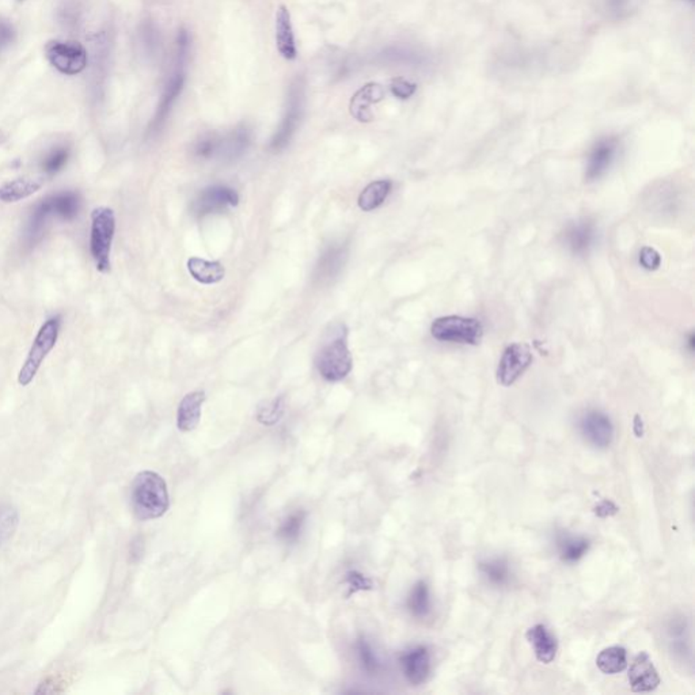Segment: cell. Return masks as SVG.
<instances>
[{"label":"cell","mask_w":695,"mask_h":695,"mask_svg":"<svg viewBox=\"0 0 695 695\" xmlns=\"http://www.w3.org/2000/svg\"><path fill=\"white\" fill-rule=\"evenodd\" d=\"M41 188H43V181L40 178H16L0 186V201L5 204L18 202L37 193Z\"/></svg>","instance_id":"cell-22"},{"label":"cell","mask_w":695,"mask_h":695,"mask_svg":"<svg viewBox=\"0 0 695 695\" xmlns=\"http://www.w3.org/2000/svg\"><path fill=\"white\" fill-rule=\"evenodd\" d=\"M49 208H51L54 218L62 219V220L71 221L79 215L82 207V199L78 191H63L59 193L51 194L46 197Z\"/></svg>","instance_id":"cell-21"},{"label":"cell","mask_w":695,"mask_h":695,"mask_svg":"<svg viewBox=\"0 0 695 695\" xmlns=\"http://www.w3.org/2000/svg\"><path fill=\"white\" fill-rule=\"evenodd\" d=\"M596 666L603 674H620L628 666V652L623 647L606 648L596 658Z\"/></svg>","instance_id":"cell-27"},{"label":"cell","mask_w":695,"mask_h":695,"mask_svg":"<svg viewBox=\"0 0 695 695\" xmlns=\"http://www.w3.org/2000/svg\"><path fill=\"white\" fill-rule=\"evenodd\" d=\"M142 43L150 54H155L160 48V32L154 24H146L142 27Z\"/></svg>","instance_id":"cell-37"},{"label":"cell","mask_w":695,"mask_h":695,"mask_svg":"<svg viewBox=\"0 0 695 695\" xmlns=\"http://www.w3.org/2000/svg\"><path fill=\"white\" fill-rule=\"evenodd\" d=\"M116 232V215L109 207H98L92 212L90 253L98 272H111V251Z\"/></svg>","instance_id":"cell-4"},{"label":"cell","mask_w":695,"mask_h":695,"mask_svg":"<svg viewBox=\"0 0 695 695\" xmlns=\"http://www.w3.org/2000/svg\"><path fill=\"white\" fill-rule=\"evenodd\" d=\"M618 511H620V508L614 503L610 502V500H603V502L596 505L593 513H595L598 518H610V516H614L615 514H618Z\"/></svg>","instance_id":"cell-42"},{"label":"cell","mask_w":695,"mask_h":695,"mask_svg":"<svg viewBox=\"0 0 695 695\" xmlns=\"http://www.w3.org/2000/svg\"><path fill=\"white\" fill-rule=\"evenodd\" d=\"M5 139L7 138H5V132H3V131H0V144L5 143Z\"/></svg>","instance_id":"cell-44"},{"label":"cell","mask_w":695,"mask_h":695,"mask_svg":"<svg viewBox=\"0 0 695 695\" xmlns=\"http://www.w3.org/2000/svg\"><path fill=\"white\" fill-rule=\"evenodd\" d=\"M188 269L194 280L201 284H208V286L220 283L226 275V270L220 262L207 261V259H197V257L189 259Z\"/></svg>","instance_id":"cell-24"},{"label":"cell","mask_w":695,"mask_h":695,"mask_svg":"<svg viewBox=\"0 0 695 695\" xmlns=\"http://www.w3.org/2000/svg\"><path fill=\"white\" fill-rule=\"evenodd\" d=\"M60 327H62V317L59 316L52 317V318L46 319L44 322L43 327L40 328L37 336H35L34 341H33L32 347H30L26 360H24L21 371H19V385L26 387V386L33 382L38 369H40L41 364L44 363L46 356L56 346Z\"/></svg>","instance_id":"cell-5"},{"label":"cell","mask_w":695,"mask_h":695,"mask_svg":"<svg viewBox=\"0 0 695 695\" xmlns=\"http://www.w3.org/2000/svg\"><path fill=\"white\" fill-rule=\"evenodd\" d=\"M686 2L694 3V0H686Z\"/></svg>","instance_id":"cell-45"},{"label":"cell","mask_w":695,"mask_h":695,"mask_svg":"<svg viewBox=\"0 0 695 695\" xmlns=\"http://www.w3.org/2000/svg\"><path fill=\"white\" fill-rule=\"evenodd\" d=\"M629 683L631 690L636 693H651L661 685V677L653 664L652 659L647 652H641L629 670Z\"/></svg>","instance_id":"cell-13"},{"label":"cell","mask_w":695,"mask_h":695,"mask_svg":"<svg viewBox=\"0 0 695 695\" xmlns=\"http://www.w3.org/2000/svg\"><path fill=\"white\" fill-rule=\"evenodd\" d=\"M189 49H191V38L185 29L178 32L177 41H175V54L173 70L171 76L166 81L163 87L162 95H161L160 103L157 106L154 119L150 125V132L157 133L165 124L168 117L171 116L178 98L182 94L185 89L186 68H188Z\"/></svg>","instance_id":"cell-2"},{"label":"cell","mask_w":695,"mask_h":695,"mask_svg":"<svg viewBox=\"0 0 695 695\" xmlns=\"http://www.w3.org/2000/svg\"><path fill=\"white\" fill-rule=\"evenodd\" d=\"M407 609L415 617H426L431 612V595L426 582H416L407 598Z\"/></svg>","instance_id":"cell-30"},{"label":"cell","mask_w":695,"mask_h":695,"mask_svg":"<svg viewBox=\"0 0 695 695\" xmlns=\"http://www.w3.org/2000/svg\"><path fill=\"white\" fill-rule=\"evenodd\" d=\"M133 514L141 521L162 518L171 507L168 485L155 472H142L136 475L131 488Z\"/></svg>","instance_id":"cell-1"},{"label":"cell","mask_w":695,"mask_h":695,"mask_svg":"<svg viewBox=\"0 0 695 695\" xmlns=\"http://www.w3.org/2000/svg\"><path fill=\"white\" fill-rule=\"evenodd\" d=\"M391 92H393V94L396 95V98L406 100V98H409L410 95L415 93V86H413L412 83H409V82L404 81V79H396V81H393V83H391Z\"/></svg>","instance_id":"cell-41"},{"label":"cell","mask_w":695,"mask_h":695,"mask_svg":"<svg viewBox=\"0 0 695 695\" xmlns=\"http://www.w3.org/2000/svg\"><path fill=\"white\" fill-rule=\"evenodd\" d=\"M317 368L328 382H340L352 371L353 358L348 348V330L343 324L333 325L327 340L317 353Z\"/></svg>","instance_id":"cell-3"},{"label":"cell","mask_w":695,"mask_h":695,"mask_svg":"<svg viewBox=\"0 0 695 695\" xmlns=\"http://www.w3.org/2000/svg\"><path fill=\"white\" fill-rule=\"evenodd\" d=\"M527 641L530 642L531 647L533 648V653H535L536 661L542 664H550L554 661L555 656H557L558 641L555 639L554 634L549 631L544 625L533 626L528 629Z\"/></svg>","instance_id":"cell-16"},{"label":"cell","mask_w":695,"mask_h":695,"mask_svg":"<svg viewBox=\"0 0 695 695\" xmlns=\"http://www.w3.org/2000/svg\"><path fill=\"white\" fill-rule=\"evenodd\" d=\"M533 363V352L527 344H513L504 350L497 367V382L511 386L524 374Z\"/></svg>","instance_id":"cell-9"},{"label":"cell","mask_w":695,"mask_h":695,"mask_svg":"<svg viewBox=\"0 0 695 695\" xmlns=\"http://www.w3.org/2000/svg\"><path fill=\"white\" fill-rule=\"evenodd\" d=\"M383 98V90L379 84L368 83L361 87L350 100V114L357 122H368L372 120L371 105Z\"/></svg>","instance_id":"cell-19"},{"label":"cell","mask_w":695,"mask_h":695,"mask_svg":"<svg viewBox=\"0 0 695 695\" xmlns=\"http://www.w3.org/2000/svg\"><path fill=\"white\" fill-rule=\"evenodd\" d=\"M18 521V513L13 505L0 504V547L13 536Z\"/></svg>","instance_id":"cell-35"},{"label":"cell","mask_w":695,"mask_h":695,"mask_svg":"<svg viewBox=\"0 0 695 695\" xmlns=\"http://www.w3.org/2000/svg\"><path fill=\"white\" fill-rule=\"evenodd\" d=\"M563 240L569 250L573 254L584 256L592 248L596 240V227L592 221L582 219L569 224L563 232Z\"/></svg>","instance_id":"cell-15"},{"label":"cell","mask_w":695,"mask_h":695,"mask_svg":"<svg viewBox=\"0 0 695 695\" xmlns=\"http://www.w3.org/2000/svg\"><path fill=\"white\" fill-rule=\"evenodd\" d=\"M391 188H393V183L388 180L375 181V182L369 183L358 196V207L364 212L377 210L387 199Z\"/></svg>","instance_id":"cell-25"},{"label":"cell","mask_w":695,"mask_h":695,"mask_svg":"<svg viewBox=\"0 0 695 695\" xmlns=\"http://www.w3.org/2000/svg\"><path fill=\"white\" fill-rule=\"evenodd\" d=\"M193 155L199 160H220L221 133L208 132L200 136L191 147Z\"/></svg>","instance_id":"cell-29"},{"label":"cell","mask_w":695,"mask_h":695,"mask_svg":"<svg viewBox=\"0 0 695 695\" xmlns=\"http://www.w3.org/2000/svg\"><path fill=\"white\" fill-rule=\"evenodd\" d=\"M642 420L640 418V416H636V420H634V434H636L637 437H641L642 435H644V428H642Z\"/></svg>","instance_id":"cell-43"},{"label":"cell","mask_w":695,"mask_h":695,"mask_svg":"<svg viewBox=\"0 0 695 695\" xmlns=\"http://www.w3.org/2000/svg\"><path fill=\"white\" fill-rule=\"evenodd\" d=\"M347 584L349 588V593H356L358 591H368L372 588L371 580L367 579L364 574L352 571L347 574Z\"/></svg>","instance_id":"cell-39"},{"label":"cell","mask_w":695,"mask_h":695,"mask_svg":"<svg viewBox=\"0 0 695 695\" xmlns=\"http://www.w3.org/2000/svg\"><path fill=\"white\" fill-rule=\"evenodd\" d=\"M306 103V84L302 76H298L292 81L289 89V97H287L286 112L278 131L270 141V149L273 152H281L289 146V142L294 138L295 132L299 128L302 122L303 113H305Z\"/></svg>","instance_id":"cell-6"},{"label":"cell","mask_w":695,"mask_h":695,"mask_svg":"<svg viewBox=\"0 0 695 695\" xmlns=\"http://www.w3.org/2000/svg\"><path fill=\"white\" fill-rule=\"evenodd\" d=\"M16 30L8 19L0 16V54L15 41Z\"/></svg>","instance_id":"cell-38"},{"label":"cell","mask_w":695,"mask_h":695,"mask_svg":"<svg viewBox=\"0 0 695 695\" xmlns=\"http://www.w3.org/2000/svg\"><path fill=\"white\" fill-rule=\"evenodd\" d=\"M402 674L413 686H420L428 680L431 675V655L426 647H416L406 651L399 658Z\"/></svg>","instance_id":"cell-12"},{"label":"cell","mask_w":695,"mask_h":695,"mask_svg":"<svg viewBox=\"0 0 695 695\" xmlns=\"http://www.w3.org/2000/svg\"><path fill=\"white\" fill-rule=\"evenodd\" d=\"M71 157V149L68 146H56L52 147L45 155H44L43 161H41V171L44 174L56 175L67 166L68 160Z\"/></svg>","instance_id":"cell-31"},{"label":"cell","mask_w":695,"mask_h":695,"mask_svg":"<svg viewBox=\"0 0 695 695\" xmlns=\"http://www.w3.org/2000/svg\"><path fill=\"white\" fill-rule=\"evenodd\" d=\"M347 254V248L344 245L330 246L327 249L317 264L316 278L321 281L335 278L343 269Z\"/></svg>","instance_id":"cell-23"},{"label":"cell","mask_w":695,"mask_h":695,"mask_svg":"<svg viewBox=\"0 0 695 695\" xmlns=\"http://www.w3.org/2000/svg\"><path fill=\"white\" fill-rule=\"evenodd\" d=\"M618 146H620L618 139L604 138L592 147L588 157L587 171H585V178L588 181L598 180L602 175L606 174L612 161L615 160Z\"/></svg>","instance_id":"cell-14"},{"label":"cell","mask_w":695,"mask_h":695,"mask_svg":"<svg viewBox=\"0 0 695 695\" xmlns=\"http://www.w3.org/2000/svg\"><path fill=\"white\" fill-rule=\"evenodd\" d=\"M661 261V256H659L658 251L653 250V249L644 248L642 249L641 253H640V262H641V265L645 269H658Z\"/></svg>","instance_id":"cell-40"},{"label":"cell","mask_w":695,"mask_h":695,"mask_svg":"<svg viewBox=\"0 0 695 695\" xmlns=\"http://www.w3.org/2000/svg\"><path fill=\"white\" fill-rule=\"evenodd\" d=\"M45 54L52 67L64 75L83 73L89 62L86 49L73 41H51L46 45Z\"/></svg>","instance_id":"cell-8"},{"label":"cell","mask_w":695,"mask_h":695,"mask_svg":"<svg viewBox=\"0 0 695 695\" xmlns=\"http://www.w3.org/2000/svg\"><path fill=\"white\" fill-rule=\"evenodd\" d=\"M641 0H598L599 13L610 21H623L639 11Z\"/></svg>","instance_id":"cell-26"},{"label":"cell","mask_w":695,"mask_h":695,"mask_svg":"<svg viewBox=\"0 0 695 695\" xmlns=\"http://www.w3.org/2000/svg\"><path fill=\"white\" fill-rule=\"evenodd\" d=\"M357 655L361 667H363L367 674L377 675L380 669H382V664H380L377 653L374 652V650H372L371 645H369L366 639L358 640Z\"/></svg>","instance_id":"cell-36"},{"label":"cell","mask_w":695,"mask_h":695,"mask_svg":"<svg viewBox=\"0 0 695 695\" xmlns=\"http://www.w3.org/2000/svg\"><path fill=\"white\" fill-rule=\"evenodd\" d=\"M251 132L246 125H240L227 133H221L220 160L232 161L242 157L250 146Z\"/></svg>","instance_id":"cell-20"},{"label":"cell","mask_w":695,"mask_h":695,"mask_svg":"<svg viewBox=\"0 0 695 695\" xmlns=\"http://www.w3.org/2000/svg\"><path fill=\"white\" fill-rule=\"evenodd\" d=\"M480 571L483 572L484 576L491 584L497 585V587H503V585H507L510 582L511 571L507 561L499 560V558L485 561V563H480Z\"/></svg>","instance_id":"cell-32"},{"label":"cell","mask_w":695,"mask_h":695,"mask_svg":"<svg viewBox=\"0 0 695 695\" xmlns=\"http://www.w3.org/2000/svg\"><path fill=\"white\" fill-rule=\"evenodd\" d=\"M204 401V391H193L183 396L177 413V426L180 431L191 432L199 426Z\"/></svg>","instance_id":"cell-18"},{"label":"cell","mask_w":695,"mask_h":695,"mask_svg":"<svg viewBox=\"0 0 695 695\" xmlns=\"http://www.w3.org/2000/svg\"><path fill=\"white\" fill-rule=\"evenodd\" d=\"M305 522L306 513H303V511H297V513L291 514L279 527V538L281 541L287 542V543L297 542L299 539L300 533H302L303 527H305Z\"/></svg>","instance_id":"cell-33"},{"label":"cell","mask_w":695,"mask_h":695,"mask_svg":"<svg viewBox=\"0 0 695 695\" xmlns=\"http://www.w3.org/2000/svg\"><path fill=\"white\" fill-rule=\"evenodd\" d=\"M276 45L284 59H297V43H295L291 13L286 5H280L276 11Z\"/></svg>","instance_id":"cell-17"},{"label":"cell","mask_w":695,"mask_h":695,"mask_svg":"<svg viewBox=\"0 0 695 695\" xmlns=\"http://www.w3.org/2000/svg\"><path fill=\"white\" fill-rule=\"evenodd\" d=\"M238 202L240 196L234 189L224 185L210 186L194 200L193 212L202 218L210 213L221 212L229 207H237Z\"/></svg>","instance_id":"cell-10"},{"label":"cell","mask_w":695,"mask_h":695,"mask_svg":"<svg viewBox=\"0 0 695 695\" xmlns=\"http://www.w3.org/2000/svg\"><path fill=\"white\" fill-rule=\"evenodd\" d=\"M590 546V541L582 538V536H563L558 541V552H560L561 560L568 563H574L582 560L587 554Z\"/></svg>","instance_id":"cell-28"},{"label":"cell","mask_w":695,"mask_h":695,"mask_svg":"<svg viewBox=\"0 0 695 695\" xmlns=\"http://www.w3.org/2000/svg\"><path fill=\"white\" fill-rule=\"evenodd\" d=\"M284 415V401L281 396L265 402L259 407L257 412V420L264 426H275L281 420Z\"/></svg>","instance_id":"cell-34"},{"label":"cell","mask_w":695,"mask_h":695,"mask_svg":"<svg viewBox=\"0 0 695 695\" xmlns=\"http://www.w3.org/2000/svg\"><path fill=\"white\" fill-rule=\"evenodd\" d=\"M580 431L588 443L598 448H606L612 445L614 437V426L609 416L599 410H591L582 416Z\"/></svg>","instance_id":"cell-11"},{"label":"cell","mask_w":695,"mask_h":695,"mask_svg":"<svg viewBox=\"0 0 695 695\" xmlns=\"http://www.w3.org/2000/svg\"><path fill=\"white\" fill-rule=\"evenodd\" d=\"M432 336L445 343L477 346L484 336V327L478 319L448 316L437 318L431 327Z\"/></svg>","instance_id":"cell-7"}]
</instances>
